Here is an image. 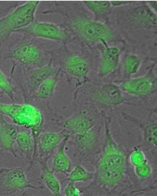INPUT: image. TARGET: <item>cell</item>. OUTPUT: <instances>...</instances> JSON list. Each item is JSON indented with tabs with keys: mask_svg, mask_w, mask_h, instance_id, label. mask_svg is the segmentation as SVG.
Returning a JSON list of instances; mask_svg holds the SVG:
<instances>
[{
	"mask_svg": "<svg viewBox=\"0 0 157 196\" xmlns=\"http://www.w3.org/2000/svg\"><path fill=\"white\" fill-rule=\"evenodd\" d=\"M105 133L103 123L85 133L70 135L67 142L71 145L75 156L79 160H89L94 164L100 156Z\"/></svg>",
	"mask_w": 157,
	"mask_h": 196,
	"instance_id": "1",
	"label": "cell"
},
{
	"mask_svg": "<svg viewBox=\"0 0 157 196\" xmlns=\"http://www.w3.org/2000/svg\"><path fill=\"white\" fill-rule=\"evenodd\" d=\"M40 2L28 1L0 18V40L6 39L13 32L34 21L36 11Z\"/></svg>",
	"mask_w": 157,
	"mask_h": 196,
	"instance_id": "2",
	"label": "cell"
},
{
	"mask_svg": "<svg viewBox=\"0 0 157 196\" xmlns=\"http://www.w3.org/2000/svg\"><path fill=\"white\" fill-rule=\"evenodd\" d=\"M28 189H39L28 180L22 167L0 168V196L21 195Z\"/></svg>",
	"mask_w": 157,
	"mask_h": 196,
	"instance_id": "3",
	"label": "cell"
},
{
	"mask_svg": "<svg viewBox=\"0 0 157 196\" xmlns=\"http://www.w3.org/2000/svg\"><path fill=\"white\" fill-rule=\"evenodd\" d=\"M44 40L31 36V39L16 47L9 57L25 65L35 68L45 65L47 52L43 48Z\"/></svg>",
	"mask_w": 157,
	"mask_h": 196,
	"instance_id": "4",
	"label": "cell"
},
{
	"mask_svg": "<svg viewBox=\"0 0 157 196\" xmlns=\"http://www.w3.org/2000/svg\"><path fill=\"white\" fill-rule=\"evenodd\" d=\"M15 32L36 38L65 44L72 40V35L60 24L50 22L35 21Z\"/></svg>",
	"mask_w": 157,
	"mask_h": 196,
	"instance_id": "5",
	"label": "cell"
},
{
	"mask_svg": "<svg viewBox=\"0 0 157 196\" xmlns=\"http://www.w3.org/2000/svg\"><path fill=\"white\" fill-rule=\"evenodd\" d=\"M61 70L78 79L85 78L89 69L88 62L81 52L73 51L65 46L57 51Z\"/></svg>",
	"mask_w": 157,
	"mask_h": 196,
	"instance_id": "6",
	"label": "cell"
},
{
	"mask_svg": "<svg viewBox=\"0 0 157 196\" xmlns=\"http://www.w3.org/2000/svg\"><path fill=\"white\" fill-rule=\"evenodd\" d=\"M105 116L97 113L77 112L63 121L62 129L70 135L85 133L96 126L105 123Z\"/></svg>",
	"mask_w": 157,
	"mask_h": 196,
	"instance_id": "7",
	"label": "cell"
},
{
	"mask_svg": "<svg viewBox=\"0 0 157 196\" xmlns=\"http://www.w3.org/2000/svg\"><path fill=\"white\" fill-rule=\"evenodd\" d=\"M68 135L63 129L58 132L41 134L37 141L35 160H48L61 142Z\"/></svg>",
	"mask_w": 157,
	"mask_h": 196,
	"instance_id": "8",
	"label": "cell"
},
{
	"mask_svg": "<svg viewBox=\"0 0 157 196\" xmlns=\"http://www.w3.org/2000/svg\"><path fill=\"white\" fill-rule=\"evenodd\" d=\"M18 132L14 125L0 115V149L17 158L18 156L15 151L14 145Z\"/></svg>",
	"mask_w": 157,
	"mask_h": 196,
	"instance_id": "9",
	"label": "cell"
},
{
	"mask_svg": "<svg viewBox=\"0 0 157 196\" xmlns=\"http://www.w3.org/2000/svg\"><path fill=\"white\" fill-rule=\"evenodd\" d=\"M60 71V68L53 64L51 58L47 64L35 68L31 71L28 77V84L31 92L34 94L44 81Z\"/></svg>",
	"mask_w": 157,
	"mask_h": 196,
	"instance_id": "10",
	"label": "cell"
},
{
	"mask_svg": "<svg viewBox=\"0 0 157 196\" xmlns=\"http://www.w3.org/2000/svg\"><path fill=\"white\" fill-rule=\"evenodd\" d=\"M69 136H67L61 142L54 155L51 170L54 173H61L66 175L72 170V161L65 152Z\"/></svg>",
	"mask_w": 157,
	"mask_h": 196,
	"instance_id": "11",
	"label": "cell"
},
{
	"mask_svg": "<svg viewBox=\"0 0 157 196\" xmlns=\"http://www.w3.org/2000/svg\"><path fill=\"white\" fill-rule=\"evenodd\" d=\"M136 120V122L139 124L143 131L144 138V148L147 151H150L156 154L157 146V121L156 120H150L149 121L143 123L141 120Z\"/></svg>",
	"mask_w": 157,
	"mask_h": 196,
	"instance_id": "12",
	"label": "cell"
},
{
	"mask_svg": "<svg viewBox=\"0 0 157 196\" xmlns=\"http://www.w3.org/2000/svg\"><path fill=\"white\" fill-rule=\"evenodd\" d=\"M40 168L42 176L45 184L49 191L54 196H61L60 185L48 164V160H36Z\"/></svg>",
	"mask_w": 157,
	"mask_h": 196,
	"instance_id": "13",
	"label": "cell"
},
{
	"mask_svg": "<svg viewBox=\"0 0 157 196\" xmlns=\"http://www.w3.org/2000/svg\"><path fill=\"white\" fill-rule=\"evenodd\" d=\"M15 144L21 151V157L31 163L34 151V142L32 134L25 130L18 132Z\"/></svg>",
	"mask_w": 157,
	"mask_h": 196,
	"instance_id": "14",
	"label": "cell"
},
{
	"mask_svg": "<svg viewBox=\"0 0 157 196\" xmlns=\"http://www.w3.org/2000/svg\"><path fill=\"white\" fill-rule=\"evenodd\" d=\"M97 96V99L108 105L119 104L123 100L119 89L116 86L111 85L103 86Z\"/></svg>",
	"mask_w": 157,
	"mask_h": 196,
	"instance_id": "15",
	"label": "cell"
},
{
	"mask_svg": "<svg viewBox=\"0 0 157 196\" xmlns=\"http://www.w3.org/2000/svg\"><path fill=\"white\" fill-rule=\"evenodd\" d=\"M61 71V70L56 74L50 77L40 84L34 94L35 98L46 100L53 96Z\"/></svg>",
	"mask_w": 157,
	"mask_h": 196,
	"instance_id": "16",
	"label": "cell"
},
{
	"mask_svg": "<svg viewBox=\"0 0 157 196\" xmlns=\"http://www.w3.org/2000/svg\"><path fill=\"white\" fill-rule=\"evenodd\" d=\"M122 89L132 94L142 95L148 93L151 90V85L144 80L132 81L124 85Z\"/></svg>",
	"mask_w": 157,
	"mask_h": 196,
	"instance_id": "17",
	"label": "cell"
},
{
	"mask_svg": "<svg viewBox=\"0 0 157 196\" xmlns=\"http://www.w3.org/2000/svg\"><path fill=\"white\" fill-rule=\"evenodd\" d=\"M94 173L86 170L80 164L77 165L67 175L64 181L73 182H85L91 180L93 179Z\"/></svg>",
	"mask_w": 157,
	"mask_h": 196,
	"instance_id": "18",
	"label": "cell"
},
{
	"mask_svg": "<svg viewBox=\"0 0 157 196\" xmlns=\"http://www.w3.org/2000/svg\"><path fill=\"white\" fill-rule=\"evenodd\" d=\"M24 104L0 103V113L10 117L14 121L23 110Z\"/></svg>",
	"mask_w": 157,
	"mask_h": 196,
	"instance_id": "19",
	"label": "cell"
},
{
	"mask_svg": "<svg viewBox=\"0 0 157 196\" xmlns=\"http://www.w3.org/2000/svg\"><path fill=\"white\" fill-rule=\"evenodd\" d=\"M81 1L85 7L95 13L105 10L109 5L108 1Z\"/></svg>",
	"mask_w": 157,
	"mask_h": 196,
	"instance_id": "20",
	"label": "cell"
},
{
	"mask_svg": "<svg viewBox=\"0 0 157 196\" xmlns=\"http://www.w3.org/2000/svg\"><path fill=\"white\" fill-rule=\"evenodd\" d=\"M0 89L11 99L13 100L14 95L12 85L4 74L0 69Z\"/></svg>",
	"mask_w": 157,
	"mask_h": 196,
	"instance_id": "21",
	"label": "cell"
},
{
	"mask_svg": "<svg viewBox=\"0 0 157 196\" xmlns=\"http://www.w3.org/2000/svg\"><path fill=\"white\" fill-rule=\"evenodd\" d=\"M75 183L69 182L63 190V194L66 196H79L81 194L80 189L75 185Z\"/></svg>",
	"mask_w": 157,
	"mask_h": 196,
	"instance_id": "22",
	"label": "cell"
}]
</instances>
